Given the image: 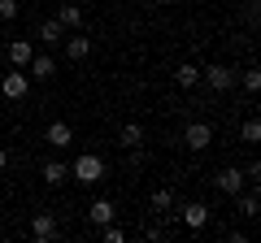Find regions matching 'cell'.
<instances>
[{
  "label": "cell",
  "instance_id": "1",
  "mask_svg": "<svg viewBox=\"0 0 261 243\" xmlns=\"http://www.w3.org/2000/svg\"><path fill=\"white\" fill-rule=\"evenodd\" d=\"M70 178L83 183V187H96V183H105V161L96 152H79L74 165H70Z\"/></svg>",
  "mask_w": 261,
  "mask_h": 243
},
{
  "label": "cell",
  "instance_id": "2",
  "mask_svg": "<svg viewBox=\"0 0 261 243\" xmlns=\"http://www.w3.org/2000/svg\"><path fill=\"white\" fill-rule=\"evenodd\" d=\"M200 83H209V92H235V70L231 66H222V61H218V66H205L200 70Z\"/></svg>",
  "mask_w": 261,
  "mask_h": 243
},
{
  "label": "cell",
  "instance_id": "3",
  "mask_svg": "<svg viewBox=\"0 0 261 243\" xmlns=\"http://www.w3.org/2000/svg\"><path fill=\"white\" fill-rule=\"evenodd\" d=\"M209 213H214V208H209L205 200H192V204H183L174 217L187 226V230H205V226H209Z\"/></svg>",
  "mask_w": 261,
  "mask_h": 243
},
{
  "label": "cell",
  "instance_id": "4",
  "mask_svg": "<svg viewBox=\"0 0 261 243\" xmlns=\"http://www.w3.org/2000/svg\"><path fill=\"white\" fill-rule=\"evenodd\" d=\"M57 234H61L57 213H35V217H31V239H35V243H53Z\"/></svg>",
  "mask_w": 261,
  "mask_h": 243
},
{
  "label": "cell",
  "instance_id": "5",
  "mask_svg": "<svg viewBox=\"0 0 261 243\" xmlns=\"http://www.w3.org/2000/svg\"><path fill=\"white\" fill-rule=\"evenodd\" d=\"M214 183H218V191H222V196H240V191L244 187H248V178H244V169L240 165H226V169H218V178H214Z\"/></svg>",
  "mask_w": 261,
  "mask_h": 243
},
{
  "label": "cell",
  "instance_id": "6",
  "mask_svg": "<svg viewBox=\"0 0 261 243\" xmlns=\"http://www.w3.org/2000/svg\"><path fill=\"white\" fill-rule=\"evenodd\" d=\"M183 143L192 152H205L209 143H214V126L209 122H187V131H183Z\"/></svg>",
  "mask_w": 261,
  "mask_h": 243
},
{
  "label": "cell",
  "instance_id": "7",
  "mask_svg": "<svg viewBox=\"0 0 261 243\" xmlns=\"http://www.w3.org/2000/svg\"><path fill=\"white\" fill-rule=\"evenodd\" d=\"M0 92H5V100H22V96L31 92V74H27V70L5 74V78H0Z\"/></svg>",
  "mask_w": 261,
  "mask_h": 243
},
{
  "label": "cell",
  "instance_id": "8",
  "mask_svg": "<svg viewBox=\"0 0 261 243\" xmlns=\"http://www.w3.org/2000/svg\"><path fill=\"white\" fill-rule=\"evenodd\" d=\"M44 143H48V148H57V152H65L70 143H74V131H70L65 122H48V131H44Z\"/></svg>",
  "mask_w": 261,
  "mask_h": 243
},
{
  "label": "cell",
  "instance_id": "9",
  "mask_svg": "<svg viewBox=\"0 0 261 243\" xmlns=\"http://www.w3.org/2000/svg\"><path fill=\"white\" fill-rule=\"evenodd\" d=\"M27 70H31V83H48V78L57 74V61H53L48 52H44V56L35 52V56H31V66H27Z\"/></svg>",
  "mask_w": 261,
  "mask_h": 243
},
{
  "label": "cell",
  "instance_id": "10",
  "mask_svg": "<svg viewBox=\"0 0 261 243\" xmlns=\"http://www.w3.org/2000/svg\"><path fill=\"white\" fill-rule=\"evenodd\" d=\"M113 217H118V208H113L109 200H92V208H87V222H92L96 230H100V226H109Z\"/></svg>",
  "mask_w": 261,
  "mask_h": 243
},
{
  "label": "cell",
  "instance_id": "11",
  "mask_svg": "<svg viewBox=\"0 0 261 243\" xmlns=\"http://www.w3.org/2000/svg\"><path fill=\"white\" fill-rule=\"evenodd\" d=\"M31 56H35V44H31V39H13V44H9V61H13V70H27V66H31Z\"/></svg>",
  "mask_w": 261,
  "mask_h": 243
},
{
  "label": "cell",
  "instance_id": "12",
  "mask_svg": "<svg viewBox=\"0 0 261 243\" xmlns=\"http://www.w3.org/2000/svg\"><path fill=\"white\" fill-rule=\"evenodd\" d=\"M39 174H44L48 187H61L65 178H70V165H65V161H44V169H39Z\"/></svg>",
  "mask_w": 261,
  "mask_h": 243
},
{
  "label": "cell",
  "instance_id": "13",
  "mask_svg": "<svg viewBox=\"0 0 261 243\" xmlns=\"http://www.w3.org/2000/svg\"><path fill=\"white\" fill-rule=\"evenodd\" d=\"M174 83L183 87V92H192V87H200V66H192V61H183V66L174 70Z\"/></svg>",
  "mask_w": 261,
  "mask_h": 243
},
{
  "label": "cell",
  "instance_id": "14",
  "mask_svg": "<svg viewBox=\"0 0 261 243\" xmlns=\"http://www.w3.org/2000/svg\"><path fill=\"white\" fill-rule=\"evenodd\" d=\"M57 22H61L65 31H79L83 26V9H79V5H61V9H57Z\"/></svg>",
  "mask_w": 261,
  "mask_h": 243
},
{
  "label": "cell",
  "instance_id": "15",
  "mask_svg": "<svg viewBox=\"0 0 261 243\" xmlns=\"http://www.w3.org/2000/svg\"><path fill=\"white\" fill-rule=\"evenodd\" d=\"M152 213H157V217L174 213V191H170V187H157V191H152Z\"/></svg>",
  "mask_w": 261,
  "mask_h": 243
},
{
  "label": "cell",
  "instance_id": "16",
  "mask_svg": "<svg viewBox=\"0 0 261 243\" xmlns=\"http://www.w3.org/2000/svg\"><path fill=\"white\" fill-rule=\"evenodd\" d=\"M118 139H122V148H144V126L140 122H126Z\"/></svg>",
  "mask_w": 261,
  "mask_h": 243
},
{
  "label": "cell",
  "instance_id": "17",
  "mask_svg": "<svg viewBox=\"0 0 261 243\" xmlns=\"http://www.w3.org/2000/svg\"><path fill=\"white\" fill-rule=\"evenodd\" d=\"M87 52H92V39H87V35H70V39H65V56H74V61H83Z\"/></svg>",
  "mask_w": 261,
  "mask_h": 243
},
{
  "label": "cell",
  "instance_id": "18",
  "mask_svg": "<svg viewBox=\"0 0 261 243\" xmlns=\"http://www.w3.org/2000/svg\"><path fill=\"white\" fill-rule=\"evenodd\" d=\"M39 39H44V44H61V39H65V26H61V22H57V18H48L44 22V26H39Z\"/></svg>",
  "mask_w": 261,
  "mask_h": 243
},
{
  "label": "cell",
  "instance_id": "19",
  "mask_svg": "<svg viewBox=\"0 0 261 243\" xmlns=\"http://www.w3.org/2000/svg\"><path fill=\"white\" fill-rule=\"evenodd\" d=\"M240 139H244V143H261V122H257V117H248V122L240 126Z\"/></svg>",
  "mask_w": 261,
  "mask_h": 243
},
{
  "label": "cell",
  "instance_id": "20",
  "mask_svg": "<svg viewBox=\"0 0 261 243\" xmlns=\"http://www.w3.org/2000/svg\"><path fill=\"white\" fill-rule=\"evenodd\" d=\"M240 213L248 217V222H252V217L261 213V204H257V196H252V191H248V196H244V191H240Z\"/></svg>",
  "mask_w": 261,
  "mask_h": 243
},
{
  "label": "cell",
  "instance_id": "21",
  "mask_svg": "<svg viewBox=\"0 0 261 243\" xmlns=\"http://www.w3.org/2000/svg\"><path fill=\"white\" fill-rule=\"evenodd\" d=\"M240 83H244V92H257V87H261V70H257V66H248V70L240 74Z\"/></svg>",
  "mask_w": 261,
  "mask_h": 243
},
{
  "label": "cell",
  "instance_id": "22",
  "mask_svg": "<svg viewBox=\"0 0 261 243\" xmlns=\"http://www.w3.org/2000/svg\"><path fill=\"white\" fill-rule=\"evenodd\" d=\"M100 239H105V243H126V230L109 222V226H100Z\"/></svg>",
  "mask_w": 261,
  "mask_h": 243
},
{
  "label": "cell",
  "instance_id": "23",
  "mask_svg": "<svg viewBox=\"0 0 261 243\" xmlns=\"http://www.w3.org/2000/svg\"><path fill=\"white\" fill-rule=\"evenodd\" d=\"M18 13H22V5H18V0H0V22H13Z\"/></svg>",
  "mask_w": 261,
  "mask_h": 243
},
{
  "label": "cell",
  "instance_id": "24",
  "mask_svg": "<svg viewBox=\"0 0 261 243\" xmlns=\"http://www.w3.org/2000/svg\"><path fill=\"white\" fill-rule=\"evenodd\" d=\"M5 165H9V152H5V148H0V169H5Z\"/></svg>",
  "mask_w": 261,
  "mask_h": 243
},
{
  "label": "cell",
  "instance_id": "25",
  "mask_svg": "<svg viewBox=\"0 0 261 243\" xmlns=\"http://www.w3.org/2000/svg\"><path fill=\"white\" fill-rule=\"evenodd\" d=\"M152 5H174V0H152Z\"/></svg>",
  "mask_w": 261,
  "mask_h": 243
}]
</instances>
